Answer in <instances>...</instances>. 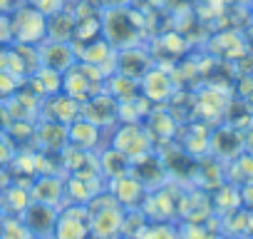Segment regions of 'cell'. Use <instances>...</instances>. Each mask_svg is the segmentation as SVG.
<instances>
[{"mask_svg":"<svg viewBox=\"0 0 253 239\" xmlns=\"http://www.w3.org/2000/svg\"><path fill=\"white\" fill-rule=\"evenodd\" d=\"M89 234V212L84 207H70L55 219V237L57 239H87Z\"/></svg>","mask_w":253,"mask_h":239,"instance_id":"1","label":"cell"},{"mask_svg":"<svg viewBox=\"0 0 253 239\" xmlns=\"http://www.w3.org/2000/svg\"><path fill=\"white\" fill-rule=\"evenodd\" d=\"M122 224H124V219L117 207V199L109 209H99L97 214H89V232H94L97 239H114L117 232L122 229Z\"/></svg>","mask_w":253,"mask_h":239,"instance_id":"2","label":"cell"},{"mask_svg":"<svg viewBox=\"0 0 253 239\" xmlns=\"http://www.w3.org/2000/svg\"><path fill=\"white\" fill-rule=\"evenodd\" d=\"M139 239H179V237L169 224H154L144 234H139Z\"/></svg>","mask_w":253,"mask_h":239,"instance_id":"3","label":"cell"},{"mask_svg":"<svg viewBox=\"0 0 253 239\" xmlns=\"http://www.w3.org/2000/svg\"><path fill=\"white\" fill-rule=\"evenodd\" d=\"M241 204H243L248 212H253V179L243 184V189H241Z\"/></svg>","mask_w":253,"mask_h":239,"instance_id":"4","label":"cell"}]
</instances>
